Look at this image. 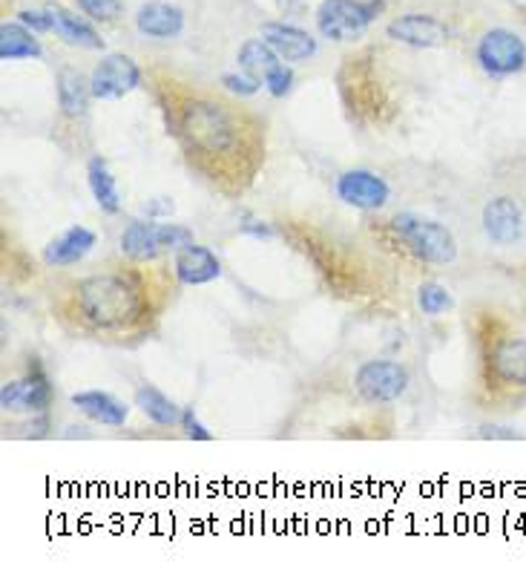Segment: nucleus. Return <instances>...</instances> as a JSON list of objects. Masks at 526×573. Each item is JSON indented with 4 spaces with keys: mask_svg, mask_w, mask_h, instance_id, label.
Returning <instances> with one entry per match:
<instances>
[{
    "mask_svg": "<svg viewBox=\"0 0 526 573\" xmlns=\"http://www.w3.org/2000/svg\"><path fill=\"white\" fill-rule=\"evenodd\" d=\"M239 231L245 236H254V240H273V234H277V231L271 229V222L254 220V216H248V220L241 222Z\"/></svg>",
    "mask_w": 526,
    "mask_h": 573,
    "instance_id": "nucleus-31",
    "label": "nucleus"
},
{
    "mask_svg": "<svg viewBox=\"0 0 526 573\" xmlns=\"http://www.w3.org/2000/svg\"><path fill=\"white\" fill-rule=\"evenodd\" d=\"M93 98V87H89V78L78 73V70H64L58 75V107L61 116L66 118H80L87 113V104Z\"/></svg>",
    "mask_w": 526,
    "mask_h": 573,
    "instance_id": "nucleus-22",
    "label": "nucleus"
},
{
    "mask_svg": "<svg viewBox=\"0 0 526 573\" xmlns=\"http://www.w3.org/2000/svg\"><path fill=\"white\" fill-rule=\"evenodd\" d=\"M73 406L101 426H125L127 418H130V406L125 401H118L116 395H110V392L101 390L75 392Z\"/></svg>",
    "mask_w": 526,
    "mask_h": 573,
    "instance_id": "nucleus-17",
    "label": "nucleus"
},
{
    "mask_svg": "<svg viewBox=\"0 0 526 573\" xmlns=\"http://www.w3.org/2000/svg\"><path fill=\"white\" fill-rule=\"evenodd\" d=\"M87 184L89 191H93V199H96V205L104 213L121 211V193H118L116 177H112L101 156H93L87 162Z\"/></svg>",
    "mask_w": 526,
    "mask_h": 573,
    "instance_id": "nucleus-23",
    "label": "nucleus"
},
{
    "mask_svg": "<svg viewBox=\"0 0 526 573\" xmlns=\"http://www.w3.org/2000/svg\"><path fill=\"white\" fill-rule=\"evenodd\" d=\"M222 87L227 89V93H234V96L239 98H250L256 96L259 89H262V82H256L254 75L248 73H225L222 75Z\"/></svg>",
    "mask_w": 526,
    "mask_h": 573,
    "instance_id": "nucleus-27",
    "label": "nucleus"
},
{
    "mask_svg": "<svg viewBox=\"0 0 526 573\" xmlns=\"http://www.w3.org/2000/svg\"><path fill=\"white\" fill-rule=\"evenodd\" d=\"M37 32H32L30 26H23L21 21L3 23L0 26V59L3 61H26V59H41L44 55V46L37 41Z\"/></svg>",
    "mask_w": 526,
    "mask_h": 573,
    "instance_id": "nucleus-20",
    "label": "nucleus"
},
{
    "mask_svg": "<svg viewBox=\"0 0 526 573\" xmlns=\"http://www.w3.org/2000/svg\"><path fill=\"white\" fill-rule=\"evenodd\" d=\"M483 231L495 245H515L526 234L524 208L512 197H495L483 208Z\"/></svg>",
    "mask_w": 526,
    "mask_h": 573,
    "instance_id": "nucleus-12",
    "label": "nucleus"
},
{
    "mask_svg": "<svg viewBox=\"0 0 526 573\" xmlns=\"http://www.w3.org/2000/svg\"><path fill=\"white\" fill-rule=\"evenodd\" d=\"M153 96L168 132L198 177L227 197L254 182L265 162V125L254 113L170 75L155 78Z\"/></svg>",
    "mask_w": 526,
    "mask_h": 573,
    "instance_id": "nucleus-1",
    "label": "nucleus"
},
{
    "mask_svg": "<svg viewBox=\"0 0 526 573\" xmlns=\"http://www.w3.org/2000/svg\"><path fill=\"white\" fill-rule=\"evenodd\" d=\"M136 26L147 38H175L184 30V12L170 3H144L136 15Z\"/></svg>",
    "mask_w": 526,
    "mask_h": 573,
    "instance_id": "nucleus-19",
    "label": "nucleus"
},
{
    "mask_svg": "<svg viewBox=\"0 0 526 573\" xmlns=\"http://www.w3.org/2000/svg\"><path fill=\"white\" fill-rule=\"evenodd\" d=\"M98 236L96 231H89L87 225H69L61 236H55L44 248V263L64 268V265H75L87 257L89 251L96 248Z\"/></svg>",
    "mask_w": 526,
    "mask_h": 573,
    "instance_id": "nucleus-16",
    "label": "nucleus"
},
{
    "mask_svg": "<svg viewBox=\"0 0 526 573\" xmlns=\"http://www.w3.org/2000/svg\"><path fill=\"white\" fill-rule=\"evenodd\" d=\"M475 59L490 78H509L526 66V44L518 32L490 30L477 41Z\"/></svg>",
    "mask_w": 526,
    "mask_h": 573,
    "instance_id": "nucleus-7",
    "label": "nucleus"
},
{
    "mask_svg": "<svg viewBox=\"0 0 526 573\" xmlns=\"http://www.w3.org/2000/svg\"><path fill=\"white\" fill-rule=\"evenodd\" d=\"M293 87V70L288 64H282L277 73H271L265 78V89L271 93L273 98H286Z\"/></svg>",
    "mask_w": 526,
    "mask_h": 573,
    "instance_id": "nucleus-28",
    "label": "nucleus"
},
{
    "mask_svg": "<svg viewBox=\"0 0 526 573\" xmlns=\"http://www.w3.org/2000/svg\"><path fill=\"white\" fill-rule=\"evenodd\" d=\"M144 82L141 66L121 52H110L98 61V66L89 75V87H93V98L98 102H116V98L130 96L132 89H139Z\"/></svg>",
    "mask_w": 526,
    "mask_h": 573,
    "instance_id": "nucleus-9",
    "label": "nucleus"
},
{
    "mask_svg": "<svg viewBox=\"0 0 526 573\" xmlns=\"http://www.w3.org/2000/svg\"><path fill=\"white\" fill-rule=\"evenodd\" d=\"M136 406L144 412L147 418L159 426H179L182 424V410L170 401L161 390H155L153 383H141L136 390Z\"/></svg>",
    "mask_w": 526,
    "mask_h": 573,
    "instance_id": "nucleus-24",
    "label": "nucleus"
},
{
    "mask_svg": "<svg viewBox=\"0 0 526 573\" xmlns=\"http://www.w3.org/2000/svg\"><path fill=\"white\" fill-rule=\"evenodd\" d=\"M236 61H239V66L245 70V73L254 75L256 82H262V87H265V78H268L271 73H277L279 66L286 64L265 38H250V41H245V44L239 46Z\"/></svg>",
    "mask_w": 526,
    "mask_h": 573,
    "instance_id": "nucleus-21",
    "label": "nucleus"
},
{
    "mask_svg": "<svg viewBox=\"0 0 526 573\" xmlns=\"http://www.w3.org/2000/svg\"><path fill=\"white\" fill-rule=\"evenodd\" d=\"M52 383L46 378V372L41 369V363L32 358L30 372L21 381H9L3 383L0 390V406L7 412H32V415H44L52 406Z\"/></svg>",
    "mask_w": 526,
    "mask_h": 573,
    "instance_id": "nucleus-10",
    "label": "nucleus"
},
{
    "mask_svg": "<svg viewBox=\"0 0 526 573\" xmlns=\"http://www.w3.org/2000/svg\"><path fill=\"white\" fill-rule=\"evenodd\" d=\"M144 213L150 220H159V216H170L173 213V202L168 197H155L150 205H144Z\"/></svg>",
    "mask_w": 526,
    "mask_h": 573,
    "instance_id": "nucleus-32",
    "label": "nucleus"
},
{
    "mask_svg": "<svg viewBox=\"0 0 526 573\" xmlns=\"http://www.w3.org/2000/svg\"><path fill=\"white\" fill-rule=\"evenodd\" d=\"M50 15H52V32H58L66 44L84 46V50H104V38L98 35V30L84 15H75L66 7L58 3H50Z\"/></svg>",
    "mask_w": 526,
    "mask_h": 573,
    "instance_id": "nucleus-18",
    "label": "nucleus"
},
{
    "mask_svg": "<svg viewBox=\"0 0 526 573\" xmlns=\"http://www.w3.org/2000/svg\"><path fill=\"white\" fill-rule=\"evenodd\" d=\"M354 390L366 404H391L409 390V372L397 361H366L354 372Z\"/></svg>",
    "mask_w": 526,
    "mask_h": 573,
    "instance_id": "nucleus-8",
    "label": "nucleus"
},
{
    "mask_svg": "<svg viewBox=\"0 0 526 573\" xmlns=\"http://www.w3.org/2000/svg\"><path fill=\"white\" fill-rule=\"evenodd\" d=\"M219 257H216L211 248H205V245L191 243L175 251L173 277L179 279L182 286H207L213 279H219Z\"/></svg>",
    "mask_w": 526,
    "mask_h": 573,
    "instance_id": "nucleus-14",
    "label": "nucleus"
},
{
    "mask_svg": "<svg viewBox=\"0 0 526 573\" xmlns=\"http://www.w3.org/2000/svg\"><path fill=\"white\" fill-rule=\"evenodd\" d=\"M159 283L139 265H110L69 279L55 295V315L66 329L89 338H139L161 311Z\"/></svg>",
    "mask_w": 526,
    "mask_h": 573,
    "instance_id": "nucleus-2",
    "label": "nucleus"
},
{
    "mask_svg": "<svg viewBox=\"0 0 526 573\" xmlns=\"http://www.w3.org/2000/svg\"><path fill=\"white\" fill-rule=\"evenodd\" d=\"M179 426H182V433L187 435V438H193V442H211V438H213L211 429H207V426L198 421L196 410H191V406H187V410H182V424H179Z\"/></svg>",
    "mask_w": 526,
    "mask_h": 573,
    "instance_id": "nucleus-29",
    "label": "nucleus"
},
{
    "mask_svg": "<svg viewBox=\"0 0 526 573\" xmlns=\"http://www.w3.org/2000/svg\"><path fill=\"white\" fill-rule=\"evenodd\" d=\"M380 3L363 0H322L316 9V30L329 41H354L372 26Z\"/></svg>",
    "mask_w": 526,
    "mask_h": 573,
    "instance_id": "nucleus-6",
    "label": "nucleus"
},
{
    "mask_svg": "<svg viewBox=\"0 0 526 573\" xmlns=\"http://www.w3.org/2000/svg\"><path fill=\"white\" fill-rule=\"evenodd\" d=\"M18 21L23 23V26H30L32 32H52V15H50V9H23V12H18Z\"/></svg>",
    "mask_w": 526,
    "mask_h": 573,
    "instance_id": "nucleus-30",
    "label": "nucleus"
},
{
    "mask_svg": "<svg viewBox=\"0 0 526 573\" xmlns=\"http://www.w3.org/2000/svg\"><path fill=\"white\" fill-rule=\"evenodd\" d=\"M75 3H78V9L84 15L101 23L116 21V18L125 12V3H121V0H75Z\"/></svg>",
    "mask_w": 526,
    "mask_h": 573,
    "instance_id": "nucleus-26",
    "label": "nucleus"
},
{
    "mask_svg": "<svg viewBox=\"0 0 526 573\" xmlns=\"http://www.w3.org/2000/svg\"><path fill=\"white\" fill-rule=\"evenodd\" d=\"M191 243H196L191 229L175 225V222H155L147 216V220H136L127 225L121 234V254L132 263H147L164 251H179Z\"/></svg>",
    "mask_w": 526,
    "mask_h": 573,
    "instance_id": "nucleus-5",
    "label": "nucleus"
},
{
    "mask_svg": "<svg viewBox=\"0 0 526 573\" xmlns=\"http://www.w3.org/2000/svg\"><path fill=\"white\" fill-rule=\"evenodd\" d=\"M386 35L397 44L415 46V50H431L443 46L449 41L447 23H440L431 15H400L386 26Z\"/></svg>",
    "mask_w": 526,
    "mask_h": 573,
    "instance_id": "nucleus-13",
    "label": "nucleus"
},
{
    "mask_svg": "<svg viewBox=\"0 0 526 573\" xmlns=\"http://www.w3.org/2000/svg\"><path fill=\"white\" fill-rule=\"evenodd\" d=\"M388 229L397 243L409 251L411 257L426 265H449L458 259V240L440 222L420 216V213H397L388 220Z\"/></svg>",
    "mask_w": 526,
    "mask_h": 573,
    "instance_id": "nucleus-4",
    "label": "nucleus"
},
{
    "mask_svg": "<svg viewBox=\"0 0 526 573\" xmlns=\"http://www.w3.org/2000/svg\"><path fill=\"white\" fill-rule=\"evenodd\" d=\"M334 191L345 205L359 208V211H380L391 197L386 179L372 170H345L343 177L336 179Z\"/></svg>",
    "mask_w": 526,
    "mask_h": 573,
    "instance_id": "nucleus-11",
    "label": "nucleus"
},
{
    "mask_svg": "<svg viewBox=\"0 0 526 573\" xmlns=\"http://www.w3.org/2000/svg\"><path fill=\"white\" fill-rule=\"evenodd\" d=\"M475 346L483 401L492 410H518L526 401V338L512 335L490 311L477 317Z\"/></svg>",
    "mask_w": 526,
    "mask_h": 573,
    "instance_id": "nucleus-3",
    "label": "nucleus"
},
{
    "mask_svg": "<svg viewBox=\"0 0 526 573\" xmlns=\"http://www.w3.org/2000/svg\"><path fill=\"white\" fill-rule=\"evenodd\" d=\"M417 306H420L423 315L440 317L454 309V297L452 291H449L447 286H440V283H423V286L417 288Z\"/></svg>",
    "mask_w": 526,
    "mask_h": 573,
    "instance_id": "nucleus-25",
    "label": "nucleus"
},
{
    "mask_svg": "<svg viewBox=\"0 0 526 573\" xmlns=\"http://www.w3.org/2000/svg\"><path fill=\"white\" fill-rule=\"evenodd\" d=\"M262 38L277 50L282 61H308L316 55V38L293 23L271 21L262 26Z\"/></svg>",
    "mask_w": 526,
    "mask_h": 573,
    "instance_id": "nucleus-15",
    "label": "nucleus"
}]
</instances>
